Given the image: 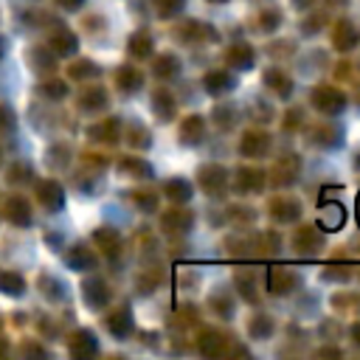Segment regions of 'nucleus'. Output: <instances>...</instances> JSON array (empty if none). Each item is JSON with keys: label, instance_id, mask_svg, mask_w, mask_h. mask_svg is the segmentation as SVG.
I'll use <instances>...</instances> for the list:
<instances>
[]
</instances>
